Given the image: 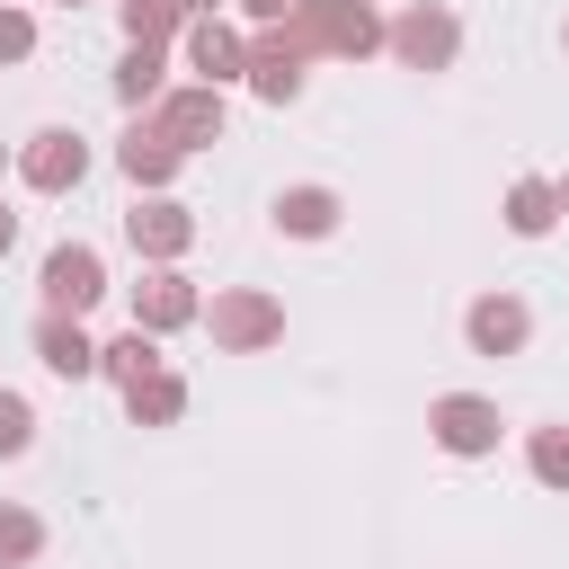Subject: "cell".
Listing matches in <instances>:
<instances>
[{
    "instance_id": "obj_1",
    "label": "cell",
    "mask_w": 569,
    "mask_h": 569,
    "mask_svg": "<svg viewBox=\"0 0 569 569\" xmlns=\"http://www.w3.org/2000/svg\"><path fill=\"white\" fill-rule=\"evenodd\" d=\"M44 284H53V302L80 311V302H98V258H89V249H62V258L44 267Z\"/></svg>"
},
{
    "instance_id": "obj_2",
    "label": "cell",
    "mask_w": 569,
    "mask_h": 569,
    "mask_svg": "<svg viewBox=\"0 0 569 569\" xmlns=\"http://www.w3.org/2000/svg\"><path fill=\"white\" fill-rule=\"evenodd\" d=\"M480 436H489V418H480L471 400H453V409H445V445H480Z\"/></svg>"
},
{
    "instance_id": "obj_3",
    "label": "cell",
    "mask_w": 569,
    "mask_h": 569,
    "mask_svg": "<svg viewBox=\"0 0 569 569\" xmlns=\"http://www.w3.org/2000/svg\"><path fill=\"white\" fill-rule=\"evenodd\" d=\"M44 347H53V356H44V365H53V373H80V365H89V347H80V338H62V329H53V338H44Z\"/></svg>"
},
{
    "instance_id": "obj_4",
    "label": "cell",
    "mask_w": 569,
    "mask_h": 569,
    "mask_svg": "<svg viewBox=\"0 0 569 569\" xmlns=\"http://www.w3.org/2000/svg\"><path fill=\"white\" fill-rule=\"evenodd\" d=\"M542 222H551V213H542V187H525V196H516V231H542Z\"/></svg>"
},
{
    "instance_id": "obj_5",
    "label": "cell",
    "mask_w": 569,
    "mask_h": 569,
    "mask_svg": "<svg viewBox=\"0 0 569 569\" xmlns=\"http://www.w3.org/2000/svg\"><path fill=\"white\" fill-rule=\"evenodd\" d=\"M0 445H27V409L18 400H0Z\"/></svg>"
}]
</instances>
